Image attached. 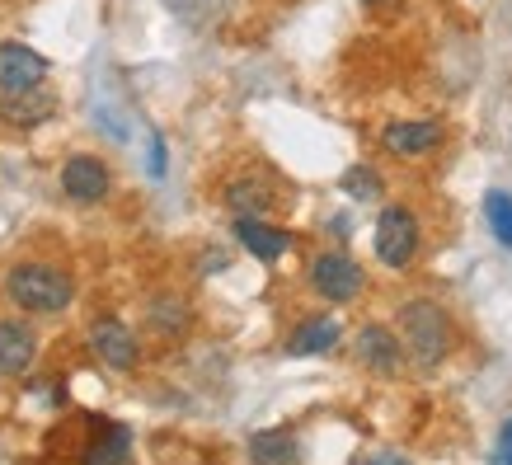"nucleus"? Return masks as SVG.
I'll return each mask as SVG.
<instances>
[{"mask_svg":"<svg viewBox=\"0 0 512 465\" xmlns=\"http://www.w3.org/2000/svg\"><path fill=\"white\" fill-rule=\"evenodd\" d=\"M5 292L19 310H33V315H57V310L71 306L76 296V282L71 273H62L57 264H15L10 278H5Z\"/></svg>","mask_w":512,"mask_h":465,"instance_id":"f257e3e1","label":"nucleus"},{"mask_svg":"<svg viewBox=\"0 0 512 465\" xmlns=\"http://www.w3.org/2000/svg\"><path fill=\"white\" fill-rule=\"evenodd\" d=\"M400 325H404V348L414 353V362H419L423 372L437 367V362L447 357L451 320H447V310L437 306V301H409L404 315H400Z\"/></svg>","mask_w":512,"mask_h":465,"instance_id":"f03ea898","label":"nucleus"},{"mask_svg":"<svg viewBox=\"0 0 512 465\" xmlns=\"http://www.w3.org/2000/svg\"><path fill=\"white\" fill-rule=\"evenodd\" d=\"M419 254V221L409 207H386L376 217V259L386 268H409Z\"/></svg>","mask_w":512,"mask_h":465,"instance_id":"7ed1b4c3","label":"nucleus"},{"mask_svg":"<svg viewBox=\"0 0 512 465\" xmlns=\"http://www.w3.org/2000/svg\"><path fill=\"white\" fill-rule=\"evenodd\" d=\"M90 348L99 353V362H104V367H113V372H132V367H137V357H141L137 334H132L118 315L94 320V325H90Z\"/></svg>","mask_w":512,"mask_h":465,"instance_id":"20e7f679","label":"nucleus"},{"mask_svg":"<svg viewBox=\"0 0 512 465\" xmlns=\"http://www.w3.org/2000/svg\"><path fill=\"white\" fill-rule=\"evenodd\" d=\"M47 57L33 52L24 43H0V94H24V90H38L47 80Z\"/></svg>","mask_w":512,"mask_h":465,"instance_id":"39448f33","label":"nucleus"},{"mask_svg":"<svg viewBox=\"0 0 512 465\" xmlns=\"http://www.w3.org/2000/svg\"><path fill=\"white\" fill-rule=\"evenodd\" d=\"M311 287L325 296V301H339L343 306V301H353V296L362 292V268H357V259L339 254V249H334V254H320L311 264Z\"/></svg>","mask_w":512,"mask_h":465,"instance_id":"423d86ee","label":"nucleus"},{"mask_svg":"<svg viewBox=\"0 0 512 465\" xmlns=\"http://www.w3.org/2000/svg\"><path fill=\"white\" fill-rule=\"evenodd\" d=\"M62 193L71 202H85V207L104 202L109 198V165L99 155H71L62 165Z\"/></svg>","mask_w":512,"mask_h":465,"instance_id":"0eeeda50","label":"nucleus"},{"mask_svg":"<svg viewBox=\"0 0 512 465\" xmlns=\"http://www.w3.org/2000/svg\"><path fill=\"white\" fill-rule=\"evenodd\" d=\"M235 240L259 259V264H278L287 245H292V235L282 231V226H268L264 217H235Z\"/></svg>","mask_w":512,"mask_h":465,"instance_id":"6e6552de","label":"nucleus"},{"mask_svg":"<svg viewBox=\"0 0 512 465\" xmlns=\"http://www.w3.org/2000/svg\"><path fill=\"white\" fill-rule=\"evenodd\" d=\"M38 357V334L24 320H0V376H24Z\"/></svg>","mask_w":512,"mask_h":465,"instance_id":"1a4fd4ad","label":"nucleus"},{"mask_svg":"<svg viewBox=\"0 0 512 465\" xmlns=\"http://www.w3.org/2000/svg\"><path fill=\"white\" fill-rule=\"evenodd\" d=\"M381 146L395 155H428L433 146H442V123L433 118H409V123H390L381 132Z\"/></svg>","mask_w":512,"mask_h":465,"instance_id":"9d476101","label":"nucleus"},{"mask_svg":"<svg viewBox=\"0 0 512 465\" xmlns=\"http://www.w3.org/2000/svg\"><path fill=\"white\" fill-rule=\"evenodd\" d=\"M357 357H362V367H372V372L390 376L395 367H400L404 343L395 339V329H386V325H367V329H357Z\"/></svg>","mask_w":512,"mask_h":465,"instance_id":"9b49d317","label":"nucleus"},{"mask_svg":"<svg viewBox=\"0 0 512 465\" xmlns=\"http://www.w3.org/2000/svg\"><path fill=\"white\" fill-rule=\"evenodd\" d=\"M52 113H57V99H52L47 85L24 90V94H0V118L15 127H38V123H47Z\"/></svg>","mask_w":512,"mask_h":465,"instance_id":"f8f14e48","label":"nucleus"},{"mask_svg":"<svg viewBox=\"0 0 512 465\" xmlns=\"http://www.w3.org/2000/svg\"><path fill=\"white\" fill-rule=\"evenodd\" d=\"M249 461L254 465H296L301 461V442L292 428H268V433L249 437Z\"/></svg>","mask_w":512,"mask_h":465,"instance_id":"ddd939ff","label":"nucleus"},{"mask_svg":"<svg viewBox=\"0 0 512 465\" xmlns=\"http://www.w3.org/2000/svg\"><path fill=\"white\" fill-rule=\"evenodd\" d=\"M334 343H339V320L315 315V320H306V325L287 339V353H292V357H315V353H329Z\"/></svg>","mask_w":512,"mask_h":465,"instance_id":"4468645a","label":"nucleus"},{"mask_svg":"<svg viewBox=\"0 0 512 465\" xmlns=\"http://www.w3.org/2000/svg\"><path fill=\"white\" fill-rule=\"evenodd\" d=\"M127 451H132V433H127L123 423L104 419L99 437H94L90 451H85V465H127Z\"/></svg>","mask_w":512,"mask_h":465,"instance_id":"2eb2a0df","label":"nucleus"},{"mask_svg":"<svg viewBox=\"0 0 512 465\" xmlns=\"http://www.w3.org/2000/svg\"><path fill=\"white\" fill-rule=\"evenodd\" d=\"M226 207H231L235 217H264L268 207H273V188L259 184V179H235L226 188Z\"/></svg>","mask_w":512,"mask_h":465,"instance_id":"dca6fc26","label":"nucleus"},{"mask_svg":"<svg viewBox=\"0 0 512 465\" xmlns=\"http://www.w3.org/2000/svg\"><path fill=\"white\" fill-rule=\"evenodd\" d=\"M484 212H489V226H494V235L512 249V193L494 188V193L484 198Z\"/></svg>","mask_w":512,"mask_h":465,"instance_id":"f3484780","label":"nucleus"},{"mask_svg":"<svg viewBox=\"0 0 512 465\" xmlns=\"http://www.w3.org/2000/svg\"><path fill=\"white\" fill-rule=\"evenodd\" d=\"M151 325L156 329H170V334H179V329L188 325V310L179 296H160L156 306H151Z\"/></svg>","mask_w":512,"mask_h":465,"instance_id":"a211bd4d","label":"nucleus"},{"mask_svg":"<svg viewBox=\"0 0 512 465\" xmlns=\"http://www.w3.org/2000/svg\"><path fill=\"white\" fill-rule=\"evenodd\" d=\"M343 193H353V198H381V179H376L367 165H353V170H343Z\"/></svg>","mask_w":512,"mask_h":465,"instance_id":"6ab92c4d","label":"nucleus"},{"mask_svg":"<svg viewBox=\"0 0 512 465\" xmlns=\"http://www.w3.org/2000/svg\"><path fill=\"white\" fill-rule=\"evenodd\" d=\"M494 465H512V419H508V423H503V437H498Z\"/></svg>","mask_w":512,"mask_h":465,"instance_id":"aec40b11","label":"nucleus"},{"mask_svg":"<svg viewBox=\"0 0 512 465\" xmlns=\"http://www.w3.org/2000/svg\"><path fill=\"white\" fill-rule=\"evenodd\" d=\"M151 174H165V146H160V137H151Z\"/></svg>","mask_w":512,"mask_h":465,"instance_id":"412c9836","label":"nucleus"},{"mask_svg":"<svg viewBox=\"0 0 512 465\" xmlns=\"http://www.w3.org/2000/svg\"><path fill=\"white\" fill-rule=\"evenodd\" d=\"M362 465H409L404 456H372V461H362Z\"/></svg>","mask_w":512,"mask_h":465,"instance_id":"4be33fe9","label":"nucleus"},{"mask_svg":"<svg viewBox=\"0 0 512 465\" xmlns=\"http://www.w3.org/2000/svg\"><path fill=\"white\" fill-rule=\"evenodd\" d=\"M362 5H386V0H362Z\"/></svg>","mask_w":512,"mask_h":465,"instance_id":"5701e85b","label":"nucleus"}]
</instances>
